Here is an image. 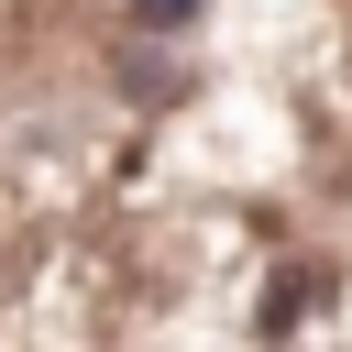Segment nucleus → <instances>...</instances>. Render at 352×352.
I'll return each mask as SVG.
<instances>
[{
  "instance_id": "obj_1",
  "label": "nucleus",
  "mask_w": 352,
  "mask_h": 352,
  "mask_svg": "<svg viewBox=\"0 0 352 352\" xmlns=\"http://www.w3.org/2000/svg\"><path fill=\"white\" fill-rule=\"evenodd\" d=\"M132 22L143 33H176V22H198V0H132Z\"/></svg>"
}]
</instances>
